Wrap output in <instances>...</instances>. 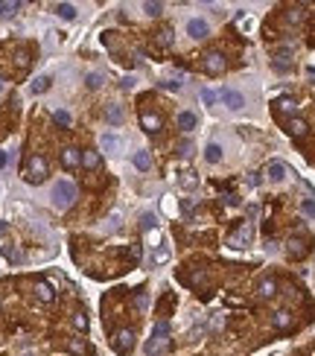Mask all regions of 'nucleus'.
<instances>
[{
	"instance_id": "13",
	"label": "nucleus",
	"mask_w": 315,
	"mask_h": 356,
	"mask_svg": "<svg viewBox=\"0 0 315 356\" xmlns=\"http://www.w3.org/2000/svg\"><path fill=\"white\" fill-rule=\"evenodd\" d=\"M82 166L91 169V172H96V169L102 166V155L96 152V149H82Z\"/></svg>"
},
{
	"instance_id": "37",
	"label": "nucleus",
	"mask_w": 315,
	"mask_h": 356,
	"mask_svg": "<svg viewBox=\"0 0 315 356\" xmlns=\"http://www.w3.org/2000/svg\"><path fill=\"white\" fill-rule=\"evenodd\" d=\"M85 82L91 85V88H102V73H91V76H88Z\"/></svg>"
},
{
	"instance_id": "9",
	"label": "nucleus",
	"mask_w": 315,
	"mask_h": 356,
	"mask_svg": "<svg viewBox=\"0 0 315 356\" xmlns=\"http://www.w3.org/2000/svg\"><path fill=\"white\" fill-rule=\"evenodd\" d=\"M274 108H277V114H283L286 120H292V117H298V99L295 96H280L277 102H274Z\"/></svg>"
},
{
	"instance_id": "20",
	"label": "nucleus",
	"mask_w": 315,
	"mask_h": 356,
	"mask_svg": "<svg viewBox=\"0 0 315 356\" xmlns=\"http://www.w3.org/2000/svg\"><path fill=\"white\" fill-rule=\"evenodd\" d=\"M73 327L79 333H88L91 321H88V312H85V309H76V312H73Z\"/></svg>"
},
{
	"instance_id": "31",
	"label": "nucleus",
	"mask_w": 315,
	"mask_h": 356,
	"mask_svg": "<svg viewBox=\"0 0 315 356\" xmlns=\"http://www.w3.org/2000/svg\"><path fill=\"white\" fill-rule=\"evenodd\" d=\"M166 260H169V248H166V245H163V248H155V254H152V263L158 266V263H166Z\"/></svg>"
},
{
	"instance_id": "22",
	"label": "nucleus",
	"mask_w": 315,
	"mask_h": 356,
	"mask_svg": "<svg viewBox=\"0 0 315 356\" xmlns=\"http://www.w3.org/2000/svg\"><path fill=\"white\" fill-rule=\"evenodd\" d=\"M50 85H53L50 76H38V79L29 85V91H32V94H44V91H50Z\"/></svg>"
},
{
	"instance_id": "44",
	"label": "nucleus",
	"mask_w": 315,
	"mask_h": 356,
	"mask_svg": "<svg viewBox=\"0 0 315 356\" xmlns=\"http://www.w3.org/2000/svg\"><path fill=\"white\" fill-rule=\"evenodd\" d=\"M0 166H6V152H0Z\"/></svg>"
},
{
	"instance_id": "7",
	"label": "nucleus",
	"mask_w": 315,
	"mask_h": 356,
	"mask_svg": "<svg viewBox=\"0 0 315 356\" xmlns=\"http://www.w3.org/2000/svg\"><path fill=\"white\" fill-rule=\"evenodd\" d=\"M140 126H143V131H149V134H158L163 129V117L158 111H140Z\"/></svg>"
},
{
	"instance_id": "15",
	"label": "nucleus",
	"mask_w": 315,
	"mask_h": 356,
	"mask_svg": "<svg viewBox=\"0 0 315 356\" xmlns=\"http://www.w3.org/2000/svg\"><path fill=\"white\" fill-rule=\"evenodd\" d=\"M266 178L271 181V184H280V181L286 178V166L280 164V161H271V164L266 166Z\"/></svg>"
},
{
	"instance_id": "43",
	"label": "nucleus",
	"mask_w": 315,
	"mask_h": 356,
	"mask_svg": "<svg viewBox=\"0 0 315 356\" xmlns=\"http://www.w3.org/2000/svg\"><path fill=\"white\" fill-rule=\"evenodd\" d=\"M248 184H251V187H257V184H260V175H257V172H251V175H248Z\"/></svg>"
},
{
	"instance_id": "3",
	"label": "nucleus",
	"mask_w": 315,
	"mask_h": 356,
	"mask_svg": "<svg viewBox=\"0 0 315 356\" xmlns=\"http://www.w3.org/2000/svg\"><path fill=\"white\" fill-rule=\"evenodd\" d=\"M47 175H50V166H47L44 155H32V158H29V164H26V172H23L26 184H41Z\"/></svg>"
},
{
	"instance_id": "6",
	"label": "nucleus",
	"mask_w": 315,
	"mask_h": 356,
	"mask_svg": "<svg viewBox=\"0 0 315 356\" xmlns=\"http://www.w3.org/2000/svg\"><path fill=\"white\" fill-rule=\"evenodd\" d=\"M251 237H254V228H251V222H242V225H239L231 237H228V245H231V248H245V245L251 242Z\"/></svg>"
},
{
	"instance_id": "32",
	"label": "nucleus",
	"mask_w": 315,
	"mask_h": 356,
	"mask_svg": "<svg viewBox=\"0 0 315 356\" xmlns=\"http://www.w3.org/2000/svg\"><path fill=\"white\" fill-rule=\"evenodd\" d=\"M143 9H146V15H152V18H158V15L163 12V3H143Z\"/></svg>"
},
{
	"instance_id": "17",
	"label": "nucleus",
	"mask_w": 315,
	"mask_h": 356,
	"mask_svg": "<svg viewBox=\"0 0 315 356\" xmlns=\"http://www.w3.org/2000/svg\"><path fill=\"white\" fill-rule=\"evenodd\" d=\"M35 298L41 301V304H53V298H56V292H53V286L44 283V280H38L35 283Z\"/></svg>"
},
{
	"instance_id": "2",
	"label": "nucleus",
	"mask_w": 315,
	"mask_h": 356,
	"mask_svg": "<svg viewBox=\"0 0 315 356\" xmlns=\"http://www.w3.org/2000/svg\"><path fill=\"white\" fill-rule=\"evenodd\" d=\"M73 202H76V184L73 181H56V187H53V204H56L58 210H67V207H73Z\"/></svg>"
},
{
	"instance_id": "21",
	"label": "nucleus",
	"mask_w": 315,
	"mask_h": 356,
	"mask_svg": "<svg viewBox=\"0 0 315 356\" xmlns=\"http://www.w3.org/2000/svg\"><path fill=\"white\" fill-rule=\"evenodd\" d=\"M56 15L58 18H64V21H73V18H76V6H73V3H58Z\"/></svg>"
},
{
	"instance_id": "5",
	"label": "nucleus",
	"mask_w": 315,
	"mask_h": 356,
	"mask_svg": "<svg viewBox=\"0 0 315 356\" xmlns=\"http://www.w3.org/2000/svg\"><path fill=\"white\" fill-rule=\"evenodd\" d=\"M111 344H114V350L120 356H128L131 350H134V330H128V327L117 330L114 339H111Z\"/></svg>"
},
{
	"instance_id": "45",
	"label": "nucleus",
	"mask_w": 315,
	"mask_h": 356,
	"mask_svg": "<svg viewBox=\"0 0 315 356\" xmlns=\"http://www.w3.org/2000/svg\"><path fill=\"white\" fill-rule=\"evenodd\" d=\"M0 91H3V79H0Z\"/></svg>"
},
{
	"instance_id": "42",
	"label": "nucleus",
	"mask_w": 315,
	"mask_h": 356,
	"mask_svg": "<svg viewBox=\"0 0 315 356\" xmlns=\"http://www.w3.org/2000/svg\"><path fill=\"white\" fill-rule=\"evenodd\" d=\"M301 18H303V12H301V9H289V21H292V24H298Z\"/></svg>"
},
{
	"instance_id": "11",
	"label": "nucleus",
	"mask_w": 315,
	"mask_h": 356,
	"mask_svg": "<svg viewBox=\"0 0 315 356\" xmlns=\"http://www.w3.org/2000/svg\"><path fill=\"white\" fill-rule=\"evenodd\" d=\"M306 251H309V245H306V239H303V237H292L289 242H286V254H289L292 260L306 257Z\"/></svg>"
},
{
	"instance_id": "38",
	"label": "nucleus",
	"mask_w": 315,
	"mask_h": 356,
	"mask_svg": "<svg viewBox=\"0 0 315 356\" xmlns=\"http://www.w3.org/2000/svg\"><path fill=\"white\" fill-rule=\"evenodd\" d=\"M18 67H21V70H26V67H29V53H26V50H21V53H18Z\"/></svg>"
},
{
	"instance_id": "28",
	"label": "nucleus",
	"mask_w": 315,
	"mask_h": 356,
	"mask_svg": "<svg viewBox=\"0 0 315 356\" xmlns=\"http://www.w3.org/2000/svg\"><path fill=\"white\" fill-rule=\"evenodd\" d=\"M99 143H102L105 152H114V149H120V140H117L114 134H102V137H99Z\"/></svg>"
},
{
	"instance_id": "8",
	"label": "nucleus",
	"mask_w": 315,
	"mask_h": 356,
	"mask_svg": "<svg viewBox=\"0 0 315 356\" xmlns=\"http://www.w3.org/2000/svg\"><path fill=\"white\" fill-rule=\"evenodd\" d=\"M61 166H64V169H79L82 166V149L64 146V149H61Z\"/></svg>"
},
{
	"instance_id": "16",
	"label": "nucleus",
	"mask_w": 315,
	"mask_h": 356,
	"mask_svg": "<svg viewBox=\"0 0 315 356\" xmlns=\"http://www.w3.org/2000/svg\"><path fill=\"white\" fill-rule=\"evenodd\" d=\"M292 321H295V318H292L289 309H277V312L271 315V324H274V330H289Z\"/></svg>"
},
{
	"instance_id": "27",
	"label": "nucleus",
	"mask_w": 315,
	"mask_h": 356,
	"mask_svg": "<svg viewBox=\"0 0 315 356\" xmlns=\"http://www.w3.org/2000/svg\"><path fill=\"white\" fill-rule=\"evenodd\" d=\"M105 117L111 120L114 126H120V123H123V108H120V105H108V111H105Z\"/></svg>"
},
{
	"instance_id": "4",
	"label": "nucleus",
	"mask_w": 315,
	"mask_h": 356,
	"mask_svg": "<svg viewBox=\"0 0 315 356\" xmlns=\"http://www.w3.org/2000/svg\"><path fill=\"white\" fill-rule=\"evenodd\" d=\"M201 67L210 76H219V73L228 70V59H225V53H219V50H210V53H204V59H201Z\"/></svg>"
},
{
	"instance_id": "30",
	"label": "nucleus",
	"mask_w": 315,
	"mask_h": 356,
	"mask_svg": "<svg viewBox=\"0 0 315 356\" xmlns=\"http://www.w3.org/2000/svg\"><path fill=\"white\" fill-rule=\"evenodd\" d=\"M196 184H198L196 172H184V175H181V187H184V190H196Z\"/></svg>"
},
{
	"instance_id": "14",
	"label": "nucleus",
	"mask_w": 315,
	"mask_h": 356,
	"mask_svg": "<svg viewBox=\"0 0 315 356\" xmlns=\"http://www.w3.org/2000/svg\"><path fill=\"white\" fill-rule=\"evenodd\" d=\"M286 131H289L292 137H303V134L309 131V126H306L303 117H292V120H286Z\"/></svg>"
},
{
	"instance_id": "29",
	"label": "nucleus",
	"mask_w": 315,
	"mask_h": 356,
	"mask_svg": "<svg viewBox=\"0 0 315 356\" xmlns=\"http://www.w3.org/2000/svg\"><path fill=\"white\" fill-rule=\"evenodd\" d=\"M155 44H161V47H169L172 44V29L166 26V29H161L158 35H155Z\"/></svg>"
},
{
	"instance_id": "10",
	"label": "nucleus",
	"mask_w": 315,
	"mask_h": 356,
	"mask_svg": "<svg viewBox=\"0 0 315 356\" xmlns=\"http://www.w3.org/2000/svg\"><path fill=\"white\" fill-rule=\"evenodd\" d=\"M277 295V277H263L260 283H257V298L260 301H268V298Z\"/></svg>"
},
{
	"instance_id": "18",
	"label": "nucleus",
	"mask_w": 315,
	"mask_h": 356,
	"mask_svg": "<svg viewBox=\"0 0 315 356\" xmlns=\"http://www.w3.org/2000/svg\"><path fill=\"white\" fill-rule=\"evenodd\" d=\"M187 35L204 38V35H207V21H201V18H193V21L187 24Z\"/></svg>"
},
{
	"instance_id": "34",
	"label": "nucleus",
	"mask_w": 315,
	"mask_h": 356,
	"mask_svg": "<svg viewBox=\"0 0 315 356\" xmlns=\"http://www.w3.org/2000/svg\"><path fill=\"white\" fill-rule=\"evenodd\" d=\"M301 210H303L306 216H312V219H315V199H312V196H309V199H303V202H301Z\"/></svg>"
},
{
	"instance_id": "26",
	"label": "nucleus",
	"mask_w": 315,
	"mask_h": 356,
	"mask_svg": "<svg viewBox=\"0 0 315 356\" xmlns=\"http://www.w3.org/2000/svg\"><path fill=\"white\" fill-rule=\"evenodd\" d=\"M53 123H56V126H61V129H67L73 120H70L67 111H61V108H58V111H53Z\"/></svg>"
},
{
	"instance_id": "23",
	"label": "nucleus",
	"mask_w": 315,
	"mask_h": 356,
	"mask_svg": "<svg viewBox=\"0 0 315 356\" xmlns=\"http://www.w3.org/2000/svg\"><path fill=\"white\" fill-rule=\"evenodd\" d=\"M134 166H137V169H149V166H152V155L146 152V149L134 152Z\"/></svg>"
},
{
	"instance_id": "40",
	"label": "nucleus",
	"mask_w": 315,
	"mask_h": 356,
	"mask_svg": "<svg viewBox=\"0 0 315 356\" xmlns=\"http://www.w3.org/2000/svg\"><path fill=\"white\" fill-rule=\"evenodd\" d=\"M140 225H143V231H149V228H155L158 222H155V216H152V213H146V216H143V222H140Z\"/></svg>"
},
{
	"instance_id": "12",
	"label": "nucleus",
	"mask_w": 315,
	"mask_h": 356,
	"mask_svg": "<svg viewBox=\"0 0 315 356\" xmlns=\"http://www.w3.org/2000/svg\"><path fill=\"white\" fill-rule=\"evenodd\" d=\"M219 96L225 99V105H228V108H233V111H239V108L245 105V96L239 94L236 88H225V91H222Z\"/></svg>"
},
{
	"instance_id": "41",
	"label": "nucleus",
	"mask_w": 315,
	"mask_h": 356,
	"mask_svg": "<svg viewBox=\"0 0 315 356\" xmlns=\"http://www.w3.org/2000/svg\"><path fill=\"white\" fill-rule=\"evenodd\" d=\"M193 207H196V202H193V199H184V202H181V210H184L187 216L193 213Z\"/></svg>"
},
{
	"instance_id": "35",
	"label": "nucleus",
	"mask_w": 315,
	"mask_h": 356,
	"mask_svg": "<svg viewBox=\"0 0 315 356\" xmlns=\"http://www.w3.org/2000/svg\"><path fill=\"white\" fill-rule=\"evenodd\" d=\"M216 99H219V94H216V91H210V88H204V91H201V102H204V105H213Z\"/></svg>"
},
{
	"instance_id": "39",
	"label": "nucleus",
	"mask_w": 315,
	"mask_h": 356,
	"mask_svg": "<svg viewBox=\"0 0 315 356\" xmlns=\"http://www.w3.org/2000/svg\"><path fill=\"white\" fill-rule=\"evenodd\" d=\"M163 88V91H181V82H172V79H163V82H158Z\"/></svg>"
},
{
	"instance_id": "36",
	"label": "nucleus",
	"mask_w": 315,
	"mask_h": 356,
	"mask_svg": "<svg viewBox=\"0 0 315 356\" xmlns=\"http://www.w3.org/2000/svg\"><path fill=\"white\" fill-rule=\"evenodd\" d=\"M178 155H181V158H190V155H193V143H190V140L178 143Z\"/></svg>"
},
{
	"instance_id": "1",
	"label": "nucleus",
	"mask_w": 315,
	"mask_h": 356,
	"mask_svg": "<svg viewBox=\"0 0 315 356\" xmlns=\"http://www.w3.org/2000/svg\"><path fill=\"white\" fill-rule=\"evenodd\" d=\"M169 324L166 321H158L155 324V330H152V339L146 342V353L149 356H161L166 353V347H169Z\"/></svg>"
},
{
	"instance_id": "24",
	"label": "nucleus",
	"mask_w": 315,
	"mask_h": 356,
	"mask_svg": "<svg viewBox=\"0 0 315 356\" xmlns=\"http://www.w3.org/2000/svg\"><path fill=\"white\" fill-rule=\"evenodd\" d=\"M204 158H207L210 164H219L222 161V146L219 143H210L207 149H204Z\"/></svg>"
},
{
	"instance_id": "33",
	"label": "nucleus",
	"mask_w": 315,
	"mask_h": 356,
	"mask_svg": "<svg viewBox=\"0 0 315 356\" xmlns=\"http://www.w3.org/2000/svg\"><path fill=\"white\" fill-rule=\"evenodd\" d=\"M70 353H73V356H85V342H82V339H70Z\"/></svg>"
},
{
	"instance_id": "25",
	"label": "nucleus",
	"mask_w": 315,
	"mask_h": 356,
	"mask_svg": "<svg viewBox=\"0 0 315 356\" xmlns=\"http://www.w3.org/2000/svg\"><path fill=\"white\" fill-rule=\"evenodd\" d=\"M18 9H21V3H15V0H12V3H0V21L12 18V15L18 12Z\"/></svg>"
},
{
	"instance_id": "19",
	"label": "nucleus",
	"mask_w": 315,
	"mask_h": 356,
	"mask_svg": "<svg viewBox=\"0 0 315 356\" xmlns=\"http://www.w3.org/2000/svg\"><path fill=\"white\" fill-rule=\"evenodd\" d=\"M178 129L193 131L196 129V114H193V111H181V114H178Z\"/></svg>"
}]
</instances>
